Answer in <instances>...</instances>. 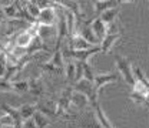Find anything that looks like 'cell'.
Returning <instances> with one entry per match:
<instances>
[{"mask_svg":"<svg viewBox=\"0 0 149 128\" xmlns=\"http://www.w3.org/2000/svg\"><path fill=\"white\" fill-rule=\"evenodd\" d=\"M32 1H35L40 9H46V7L55 6V0H32Z\"/></svg>","mask_w":149,"mask_h":128,"instance_id":"cell-30","label":"cell"},{"mask_svg":"<svg viewBox=\"0 0 149 128\" xmlns=\"http://www.w3.org/2000/svg\"><path fill=\"white\" fill-rule=\"evenodd\" d=\"M57 7L55 6H50V7H46V9H42L40 14L37 16V21L40 24H47V26H56L57 23Z\"/></svg>","mask_w":149,"mask_h":128,"instance_id":"cell-3","label":"cell"},{"mask_svg":"<svg viewBox=\"0 0 149 128\" xmlns=\"http://www.w3.org/2000/svg\"><path fill=\"white\" fill-rule=\"evenodd\" d=\"M122 37V34L119 31H115V33H106V36L100 40V50L102 53H109L111 49L115 46V43Z\"/></svg>","mask_w":149,"mask_h":128,"instance_id":"cell-11","label":"cell"},{"mask_svg":"<svg viewBox=\"0 0 149 128\" xmlns=\"http://www.w3.org/2000/svg\"><path fill=\"white\" fill-rule=\"evenodd\" d=\"M33 38H35V37L27 31V29H24V30H22L20 33H17V36H16V46L29 49V46L32 44Z\"/></svg>","mask_w":149,"mask_h":128,"instance_id":"cell-15","label":"cell"},{"mask_svg":"<svg viewBox=\"0 0 149 128\" xmlns=\"http://www.w3.org/2000/svg\"><path fill=\"white\" fill-rule=\"evenodd\" d=\"M79 33L82 34V36L85 37L89 43H92L93 46H97L99 44V38L95 36V33H93V30H92V27H91V23H85L80 29H79Z\"/></svg>","mask_w":149,"mask_h":128,"instance_id":"cell-14","label":"cell"},{"mask_svg":"<svg viewBox=\"0 0 149 128\" xmlns=\"http://www.w3.org/2000/svg\"><path fill=\"white\" fill-rule=\"evenodd\" d=\"M47 63H50L53 66H57L60 68H65V66H66L65 64V55H63V51L60 50V47H56L52 57L47 60Z\"/></svg>","mask_w":149,"mask_h":128,"instance_id":"cell-17","label":"cell"},{"mask_svg":"<svg viewBox=\"0 0 149 128\" xmlns=\"http://www.w3.org/2000/svg\"><path fill=\"white\" fill-rule=\"evenodd\" d=\"M91 47H93V44L89 43L79 31H76L74 34L70 36L69 49H72V50H86V49H91Z\"/></svg>","mask_w":149,"mask_h":128,"instance_id":"cell-7","label":"cell"},{"mask_svg":"<svg viewBox=\"0 0 149 128\" xmlns=\"http://www.w3.org/2000/svg\"><path fill=\"white\" fill-rule=\"evenodd\" d=\"M63 51V55L65 57H70V58H73V60H79V61H89L91 60V57H93L95 54H97V53H102V50H100V44H97V46H93L91 49H86V50H72V49H69V50H62Z\"/></svg>","mask_w":149,"mask_h":128,"instance_id":"cell-2","label":"cell"},{"mask_svg":"<svg viewBox=\"0 0 149 128\" xmlns=\"http://www.w3.org/2000/svg\"><path fill=\"white\" fill-rule=\"evenodd\" d=\"M55 3L62 6V7H65V9H68V10H70V12H73L76 14V17H77V21L79 23L82 21L83 13H82V9H80V3L77 0H55Z\"/></svg>","mask_w":149,"mask_h":128,"instance_id":"cell-9","label":"cell"},{"mask_svg":"<svg viewBox=\"0 0 149 128\" xmlns=\"http://www.w3.org/2000/svg\"><path fill=\"white\" fill-rule=\"evenodd\" d=\"M91 27H92L95 36L97 37L99 40H102L103 37L106 36V33H108V24H106L100 17L92 18V21H91Z\"/></svg>","mask_w":149,"mask_h":128,"instance_id":"cell-12","label":"cell"},{"mask_svg":"<svg viewBox=\"0 0 149 128\" xmlns=\"http://www.w3.org/2000/svg\"><path fill=\"white\" fill-rule=\"evenodd\" d=\"M35 127H36V121H35V118L24 120L23 124H22V128H35Z\"/></svg>","mask_w":149,"mask_h":128,"instance_id":"cell-31","label":"cell"},{"mask_svg":"<svg viewBox=\"0 0 149 128\" xmlns=\"http://www.w3.org/2000/svg\"><path fill=\"white\" fill-rule=\"evenodd\" d=\"M29 92L37 98H42L46 95V86L42 77H32L29 80Z\"/></svg>","mask_w":149,"mask_h":128,"instance_id":"cell-6","label":"cell"},{"mask_svg":"<svg viewBox=\"0 0 149 128\" xmlns=\"http://www.w3.org/2000/svg\"><path fill=\"white\" fill-rule=\"evenodd\" d=\"M95 75H96V74L93 73V68L91 67L89 61H85V63H83V77L88 78L89 81H93V80H95Z\"/></svg>","mask_w":149,"mask_h":128,"instance_id":"cell-26","label":"cell"},{"mask_svg":"<svg viewBox=\"0 0 149 128\" xmlns=\"http://www.w3.org/2000/svg\"><path fill=\"white\" fill-rule=\"evenodd\" d=\"M0 91L1 92H13L12 81L6 80L4 77H0Z\"/></svg>","mask_w":149,"mask_h":128,"instance_id":"cell-29","label":"cell"},{"mask_svg":"<svg viewBox=\"0 0 149 128\" xmlns=\"http://www.w3.org/2000/svg\"><path fill=\"white\" fill-rule=\"evenodd\" d=\"M1 110L13 117V120H15V127H22L23 118H22V114H20V110H19V108H15V107H12V105H9V104H3V105H1Z\"/></svg>","mask_w":149,"mask_h":128,"instance_id":"cell-16","label":"cell"},{"mask_svg":"<svg viewBox=\"0 0 149 128\" xmlns=\"http://www.w3.org/2000/svg\"><path fill=\"white\" fill-rule=\"evenodd\" d=\"M33 118H35V121H36V127L37 128H47V127L52 125L50 121H49V118H47V115L43 114L42 111H39V110L35 112Z\"/></svg>","mask_w":149,"mask_h":128,"instance_id":"cell-22","label":"cell"},{"mask_svg":"<svg viewBox=\"0 0 149 128\" xmlns=\"http://www.w3.org/2000/svg\"><path fill=\"white\" fill-rule=\"evenodd\" d=\"M72 107H74L76 110L79 111L86 110L88 107H91L89 97L86 94H83V92L73 90V94H72Z\"/></svg>","mask_w":149,"mask_h":128,"instance_id":"cell-8","label":"cell"},{"mask_svg":"<svg viewBox=\"0 0 149 128\" xmlns=\"http://www.w3.org/2000/svg\"><path fill=\"white\" fill-rule=\"evenodd\" d=\"M9 58H7V55L4 54L3 51H0V77H3L4 73H6V70H7V67H9Z\"/></svg>","mask_w":149,"mask_h":128,"instance_id":"cell-27","label":"cell"},{"mask_svg":"<svg viewBox=\"0 0 149 128\" xmlns=\"http://www.w3.org/2000/svg\"><path fill=\"white\" fill-rule=\"evenodd\" d=\"M37 36L40 37L45 43L53 41V38H57L56 26H47V24H40L39 23V33H37Z\"/></svg>","mask_w":149,"mask_h":128,"instance_id":"cell-10","label":"cell"},{"mask_svg":"<svg viewBox=\"0 0 149 128\" xmlns=\"http://www.w3.org/2000/svg\"><path fill=\"white\" fill-rule=\"evenodd\" d=\"M65 77L69 83L74 84V81H76V61H69L65 66Z\"/></svg>","mask_w":149,"mask_h":128,"instance_id":"cell-21","label":"cell"},{"mask_svg":"<svg viewBox=\"0 0 149 128\" xmlns=\"http://www.w3.org/2000/svg\"><path fill=\"white\" fill-rule=\"evenodd\" d=\"M91 107H92L93 112H95V117H96V121H97V124L100 125L102 128H113L115 125L111 123V120L108 118V115L105 114V111L102 108V105H100V103H99V100L97 101H95L91 104Z\"/></svg>","mask_w":149,"mask_h":128,"instance_id":"cell-4","label":"cell"},{"mask_svg":"<svg viewBox=\"0 0 149 128\" xmlns=\"http://www.w3.org/2000/svg\"><path fill=\"white\" fill-rule=\"evenodd\" d=\"M115 66H116L119 75H122L125 83L132 87L135 83V75H133V68H132V64L129 63V60L126 57H122V55H115Z\"/></svg>","mask_w":149,"mask_h":128,"instance_id":"cell-1","label":"cell"},{"mask_svg":"<svg viewBox=\"0 0 149 128\" xmlns=\"http://www.w3.org/2000/svg\"><path fill=\"white\" fill-rule=\"evenodd\" d=\"M118 6H119L118 0H93V9L96 14H100L102 12L112 7H118Z\"/></svg>","mask_w":149,"mask_h":128,"instance_id":"cell-13","label":"cell"},{"mask_svg":"<svg viewBox=\"0 0 149 128\" xmlns=\"http://www.w3.org/2000/svg\"><path fill=\"white\" fill-rule=\"evenodd\" d=\"M0 123L3 124V127H15V120L10 114L7 112H3L0 115Z\"/></svg>","mask_w":149,"mask_h":128,"instance_id":"cell-28","label":"cell"},{"mask_svg":"<svg viewBox=\"0 0 149 128\" xmlns=\"http://www.w3.org/2000/svg\"><path fill=\"white\" fill-rule=\"evenodd\" d=\"M24 9L27 10V13H29L33 18H37V16H39V14H40V12H42V9L37 6L35 1H32V0H27V1H26Z\"/></svg>","mask_w":149,"mask_h":128,"instance_id":"cell-25","label":"cell"},{"mask_svg":"<svg viewBox=\"0 0 149 128\" xmlns=\"http://www.w3.org/2000/svg\"><path fill=\"white\" fill-rule=\"evenodd\" d=\"M19 110H20L22 118H23V121H24V120L33 118L35 112L37 111V105H36V104H29V103H26V104L20 105V107H19Z\"/></svg>","mask_w":149,"mask_h":128,"instance_id":"cell-20","label":"cell"},{"mask_svg":"<svg viewBox=\"0 0 149 128\" xmlns=\"http://www.w3.org/2000/svg\"><path fill=\"white\" fill-rule=\"evenodd\" d=\"M119 80V73H115V71H108V73H100L95 75V80H93V84L97 90H100L102 87L111 84V83H116Z\"/></svg>","mask_w":149,"mask_h":128,"instance_id":"cell-5","label":"cell"},{"mask_svg":"<svg viewBox=\"0 0 149 128\" xmlns=\"http://www.w3.org/2000/svg\"><path fill=\"white\" fill-rule=\"evenodd\" d=\"M118 14H119V6H118V7H112V9H108V10L102 12V13L99 14V17L102 18L106 24H112V23H115V20H116V17H118Z\"/></svg>","mask_w":149,"mask_h":128,"instance_id":"cell-18","label":"cell"},{"mask_svg":"<svg viewBox=\"0 0 149 128\" xmlns=\"http://www.w3.org/2000/svg\"><path fill=\"white\" fill-rule=\"evenodd\" d=\"M119 1V4H122V3H130V1H135V0H118Z\"/></svg>","mask_w":149,"mask_h":128,"instance_id":"cell-32","label":"cell"},{"mask_svg":"<svg viewBox=\"0 0 149 128\" xmlns=\"http://www.w3.org/2000/svg\"><path fill=\"white\" fill-rule=\"evenodd\" d=\"M132 91L136 92V94H141V95H145V97L149 98V87L145 83H142L141 80H136L135 78V83L132 86Z\"/></svg>","mask_w":149,"mask_h":128,"instance_id":"cell-23","label":"cell"},{"mask_svg":"<svg viewBox=\"0 0 149 128\" xmlns=\"http://www.w3.org/2000/svg\"><path fill=\"white\" fill-rule=\"evenodd\" d=\"M40 70L43 74H55V75H65V68H60L57 66H53L47 61L40 64Z\"/></svg>","mask_w":149,"mask_h":128,"instance_id":"cell-19","label":"cell"},{"mask_svg":"<svg viewBox=\"0 0 149 128\" xmlns=\"http://www.w3.org/2000/svg\"><path fill=\"white\" fill-rule=\"evenodd\" d=\"M13 92L16 94H24L29 92V80H20V81H12Z\"/></svg>","mask_w":149,"mask_h":128,"instance_id":"cell-24","label":"cell"}]
</instances>
